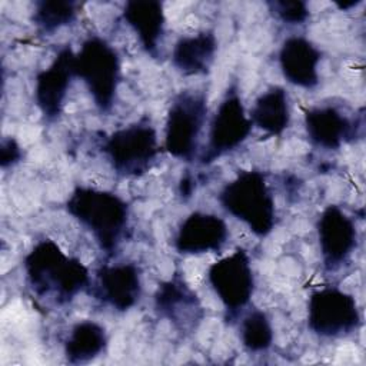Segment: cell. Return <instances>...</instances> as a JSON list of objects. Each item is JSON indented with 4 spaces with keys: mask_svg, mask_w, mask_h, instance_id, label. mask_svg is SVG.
I'll return each instance as SVG.
<instances>
[{
    "mask_svg": "<svg viewBox=\"0 0 366 366\" xmlns=\"http://www.w3.org/2000/svg\"><path fill=\"white\" fill-rule=\"evenodd\" d=\"M23 270L30 293L46 307L69 305L90 286L89 269L51 239L39 240L24 256Z\"/></svg>",
    "mask_w": 366,
    "mask_h": 366,
    "instance_id": "6da1fadb",
    "label": "cell"
},
{
    "mask_svg": "<svg viewBox=\"0 0 366 366\" xmlns=\"http://www.w3.org/2000/svg\"><path fill=\"white\" fill-rule=\"evenodd\" d=\"M66 212L89 230L110 259L129 230V203L119 194L90 186H76L64 202Z\"/></svg>",
    "mask_w": 366,
    "mask_h": 366,
    "instance_id": "7a4b0ae2",
    "label": "cell"
},
{
    "mask_svg": "<svg viewBox=\"0 0 366 366\" xmlns=\"http://www.w3.org/2000/svg\"><path fill=\"white\" fill-rule=\"evenodd\" d=\"M222 209L243 222L257 237L269 236L276 224V204L264 172L240 170L217 194Z\"/></svg>",
    "mask_w": 366,
    "mask_h": 366,
    "instance_id": "3957f363",
    "label": "cell"
},
{
    "mask_svg": "<svg viewBox=\"0 0 366 366\" xmlns=\"http://www.w3.org/2000/svg\"><path fill=\"white\" fill-rule=\"evenodd\" d=\"M76 77L86 84L99 113L109 114L114 106L122 80L117 50L100 36H89L74 57Z\"/></svg>",
    "mask_w": 366,
    "mask_h": 366,
    "instance_id": "277c9868",
    "label": "cell"
},
{
    "mask_svg": "<svg viewBox=\"0 0 366 366\" xmlns=\"http://www.w3.org/2000/svg\"><path fill=\"white\" fill-rule=\"evenodd\" d=\"M100 149L119 177H142L156 163L159 154L157 132L150 119L144 116L110 133Z\"/></svg>",
    "mask_w": 366,
    "mask_h": 366,
    "instance_id": "5b68a950",
    "label": "cell"
},
{
    "mask_svg": "<svg viewBox=\"0 0 366 366\" xmlns=\"http://www.w3.org/2000/svg\"><path fill=\"white\" fill-rule=\"evenodd\" d=\"M207 119V94L199 90H180L173 96L164 122L166 152L192 163L199 150L200 136Z\"/></svg>",
    "mask_w": 366,
    "mask_h": 366,
    "instance_id": "8992f818",
    "label": "cell"
},
{
    "mask_svg": "<svg viewBox=\"0 0 366 366\" xmlns=\"http://www.w3.org/2000/svg\"><path fill=\"white\" fill-rule=\"evenodd\" d=\"M307 327L322 339H343L362 327V313L353 295L326 286L307 300Z\"/></svg>",
    "mask_w": 366,
    "mask_h": 366,
    "instance_id": "52a82bcc",
    "label": "cell"
},
{
    "mask_svg": "<svg viewBox=\"0 0 366 366\" xmlns=\"http://www.w3.org/2000/svg\"><path fill=\"white\" fill-rule=\"evenodd\" d=\"M207 282L224 307V320L233 325L249 306L254 292V274L247 252L237 247L207 269Z\"/></svg>",
    "mask_w": 366,
    "mask_h": 366,
    "instance_id": "ba28073f",
    "label": "cell"
},
{
    "mask_svg": "<svg viewBox=\"0 0 366 366\" xmlns=\"http://www.w3.org/2000/svg\"><path fill=\"white\" fill-rule=\"evenodd\" d=\"M252 129L253 124L243 106L237 83L233 81L210 120L207 144L199 157V164L210 166L237 149L249 137Z\"/></svg>",
    "mask_w": 366,
    "mask_h": 366,
    "instance_id": "9c48e42d",
    "label": "cell"
},
{
    "mask_svg": "<svg viewBox=\"0 0 366 366\" xmlns=\"http://www.w3.org/2000/svg\"><path fill=\"white\" fill-rule=\"evenodd\" d=\"M363 114L353 113L336 103H322L305 113V130L313 147L337 150L363 139Z\"/></svg>",
    "mask_w": 366,
    "mask_h": 366,
    "instance_id": "30bf717a",
    "label": "cell"
},
{
    "mask_svg": "<svg viewBox=\"0 0 366 366\" xmlns=\"http://www.w3.org/2000/svg\"><path fill=\"white\" fill-rule=\"evenodd\" d=\"M153 310L183 337L193 335L206 316L200 297L177 270L159 283L153 295Z\"/></svg>",
    "mask_w": 366,
    "mask_h": 366,
    "instance_id": "8fae6325",
    "label": "cell"
},
{
    "mask_svg": "<svg viewBox=\"0 0 366 366\" xmlns=\"http://www.w3.org/2000/svg\"><path fill=\"white\" fill-rule=\"evenodd\" d=\"M319 249L323 269L335 273L350 259L359 243L355 220L337 204H329L316 222Z\"/></svg>",
    "mask_w": 366,
    "mask_h": 366,
    "instance_id": "7c38bea8",
    "label": "cell"
},
{
    "mask_svg": "<svg viewBox=\"0 0 366 366\" xmlns=\"http://www.w3.org/2000/svg\"><path fill=\"white\" fill-rule=\"evenodd\" d=\"M89 293L116 312H127L142 297V272L136 263H103L90 282Z\"/></svg>",
    "mask_w": 366,
    "mask_h": 366,
    "instance_id": "4fadbf2b",
    "label": "cell"
},
{
    "mask_svg": "<svg viewBox=\"0 0 366 366\" xmlns=\"http://www.w3.org/2000/svg\"><path fill=\"white\" fill-rule=\"evenodd\" d=\"M74 57L70 44L63 46L47 69L40 70L34 80V102L46 123H54L63 113L64 102L76 77Z\"/></svg>",
    "mask_w": 366,
    "mask_h": 366,
    "instance_id": "5bb4252c",
    "label": "cell"
},
{
    "mask_svg": "<svg viewBox=\"0 0 366 366\" xmlns=\"http://www.w3.org/2000/svg\"><path fill=\"white\" fill-rule=\"evenodd\" d=\"M229 239L226 222L214 213L192 212L179 226L173 247L180 254L222 252Z\"/></svg>",
    "mask_w": 366,
    "mask_h": 366,
    "instance_id": "9a60e30c",
    "label": "cell"
},
{
    "mask_svg": "<svg viewBox=\"0 0 366 366\" xmlns=\"http://www.w3.org/2000/svg\"><path fill=\"white\" fill-rule=\"evenodd\" d=\"M279 67L283 77L293 86L315 89L319 84L320 50L305 36H290L279 49Z\"/></svg>",
    "mask_w": 366,
    "mask_h": 366,
    "instance_id": "2e32d148",
    "label": "cell"
},
{
    "mask_svg": "<svg viewBox=\"0 0 366 366\" xmlns=\"http://www.w3.org/2000/svg\"><path fill=\"white\" fill-rule=\"evenodd\" d=\"M122 19L136 33L142 49L152 59L162 57L160 44L166 26V16L162 1L129 0L123 7Z\"/></svg>",
    "mask_w": 366,
    "mask_h": 366,
    "instance_id": "e0dca14e",
    "label": "cell"
},
{
    "mask_svg": "<svg viewBox=\"0 0 366 366\" xmlns=\"http://www.w3.org/2000/svg\"><path fill=\"white\" fill-rule=\"evenodd\" d=\"M217 53V37L213 30L182 36L173 46L172 64L183 76L209 74Z\"/></svg>",
    "mask_w": 366,
    "mask_h": 366,
    "instance_id": "ac0fdd59",
    "label": "cell"
},
{
    "mask_svg": "<svg viewBox=\"0 0 366 366\" xmlns=\"http://www.w3.org/2000/svg\"><path fill=\"white\" fill-rule=\"evenodd\" d=\"M249 119L253 126L269 136H282L292 119L286 89L273 84L260 93L249 112Z\"/></svg>",
    "mask_w": 366,
    "mask_h": 366,
    "instance_id": "d6986e66",
    "label": "cell"
},
{
    "mask_svg": "<svg viewBox=\"0 0 366 366\" xmlns=\"http://www.w3.org/2000/svg\"><path fill=\"white\" fill-rule=\"evenodd\" d=\"M109 346L104 326L94 320L74 323L64 339L63 353L70 365L90 363L102 356Z\"/></svg>",
    "mask_w": 366,
    "mask_h": 366,
    "instance_id": "ffe728a7",
    "label": "cell"
},
{
    "mask_svg": "<svg viewBox=\"0 0 366 366\" xmlns=\"http://www.w3.org/2000/svg\"><path fill=\"white\" fill-rule=\"evenodd\" d=\"M81 4L73 0H39L34 3L31 23L43 36H51L76 21Z\"/></svg>",
    "mask_w": 366,
    "mask_h": 366,
    "instance_id": "44dd1931",
    "label": "cell"
},
{
    "mask_svg": "<svg viewBox=\"0 0 366 366\" xmlns=\"http://www.w3.org/2000/svg\"><path fill=\"white\" fill-rule=\"evenodd\" d=\"M240 340L249 353H262L273 343V327L266 312L250 309L240 322Z\"/></svg>",
    "mask_w": 366,
    "mask_h": 366,
    "instance_id": "7402d4cb",
    "label": "cell"
},
{
    "mask_svg": "<svg viewBox=\"0 0 366 366\" xmlns=\"http://www.w3.org/2000/svg\"><path fill=\"white\" fill-rule=\"evenodd\" d=\"M270 14L285 24H303L310 10L307 3L303 0H272L266 1Z\"/></svg>",
    "mask_w": 366,
    "mask_h": 366,
    "instance_id": "603a6c76",
    "label": "cell"
},
{
    "mask_svg": "<svg viewBox=\"0 0 366 366\" xmlns=\"http://www.w3.org/2000/svg\"><path fill=\"white\" fill-rule=\"evenodd\" d=\"M23 152L20 144L13 137H6L0 144V166L3 170L13 169L17 163L21 162Z\"/></svg>",
    "mask_w": 366,
    "mask_h": 366,
    "instance_id": "cb8c5ba5",
    "label": "cell"
},
{
    "mask_svg": "<svg viewBox=\"0 0 366 366\" xmlns=\"http://www.w3.org/2000/svg\"><path fill=\"white\" fill-rule=\"evenodd\" d=\"M196 190V179L190 173H184L179 182V194L183 200H189Z\"/></svg>",
    "mask_w": 366,
    "mask_h": 366,
    "instance_id": "d4e9b609",
    "label": "cell"
},
{
    "mask_svg": "<svg viewBox=\"0 0 366 366\" xmlns=\"http://www.w3.org/2000/svg\"><path fill=\"white\" fill-rule=\"evenodd\" d=\"M360 3H362V0H349V1H336L335 4L339 7V10L346 11V10L352 9V7H356Z\"/></svg>",
    "mask_w": 366,
    "mask_h": 366,
    "instance_id": "484cf974",
    "label": "cell"
}]
</instances>
